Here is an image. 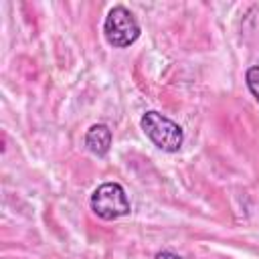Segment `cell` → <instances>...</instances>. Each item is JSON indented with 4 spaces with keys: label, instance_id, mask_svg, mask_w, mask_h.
<instances>
[{
    "label": "cell",
    "instance_id": "1",
    "mask_svg": "<svg viewBox=\"0 0 259 259\" xmlns=\"http://www.w3.org/2000/svg\"><path fill=\"white\" fill-rule=\"evenodd\" d=\"M140 127L148 136V140L162 152L174 154L182 148L184 142L182 127L160 111H146L140 119Z\"/></svg>",
    "mask_w": 259,
    "mask_h": 259
},
{
    "label": "cell",
    "instance_id": "2",
    "mask_svg": "<svg viewBox=\"0 0 259 259\" xmlns=\"http://www.w3.org/2000/svg\"><path fill=\"white\" fill-rule=\"evenodd\" d=\"M103 36L115 49H125L140 38V24L134 12L121 4L113 6L103 20Z\"/></svg>",
    "mask_w": 259,
    "mask_h": 259
},
{
    "label": "cell",
    "instance_id": "3",
    "mask_svg": "<svg viewBox=\"0 0 259 259\" xmlns=\"http://www.w3.org/2000/svg\"><path fill=\"white\" fill-rule=\"evenodd\" d=\"M91 210L103 221H115L132 212L130 198L121 184L117 182H103L91 194Z\"/></svg>",
    "mask_w": 259,
    "mask_h": 259
},
{
    "label": "cell",
    "instance_id": "4",
    "mask_svg": "<svg viewBox=\"0 0 259 259\" xmlns=\"http://www.w3.org/2000/svg\"><path fill=\"white\" fill-rule=\"evenodd\" d=\"M85 146L91 154L103 158L111 148V130L105 123H93L85 134Z\"/></svg>",
    "mask_w": 259,
    "mask_h": 259
},
{
    "label": "cell",
    "instance_id": "5",
    "mask_svg": "<svg viewBox=\"0 0 259 259\" xmlns=\"http://www.w3.org/2000/svg\"><path fill=\"white\" fill-rule=\"evenodd\" d=\"M245 79H247V87H249V91H251L253 97L259 101V65L249 67Z\"/></svg>",
    "mask_w": 259,
    "mask_h": 259
},
{
    "label": "cell",
    "instance_id": "6",
    "mask_svg": "<svg viewBox=\"0 0 259 259\" xmlns=\"http://www.w3.org/2000/svg\"><path fill=\"white\" fill-rule=\"evenodd\" d=\"M156 259H182V257L176 255V253H172V251H160V253L156 255Z\"/></svg>",
    "mask_w": 259,
    "mask_h": 259
}]
</instances>
